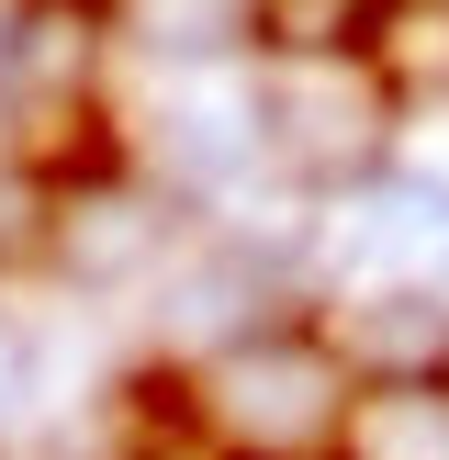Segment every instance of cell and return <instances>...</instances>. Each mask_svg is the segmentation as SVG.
<instances>
[{
	"label": "cell",
	"mask_w": 449,
	"mask_h": 460,
	"mask_svg": "<svg viewBox=\"0 0 449 460\" xmlns=\"http://www.w3.org/2000/svg\"><path fill=\"white\" fill-rule=\"evenodd\" d=\"M393 0H247V45L259 67H304V57H371Z\"/></svg>",
	"instance_id": "cell-6"
},
{
	"label": "cell",
	"mask_w": 449,
	"mask_h": 460,
	"mask_svg": "<svg viewBox=\"0 0 449 460\" xmlns=\"http://www.w3.org/2000/svg\"><path fill=\"white\" fill-rule=\"evenodd\" d=\"M326 304L337 314H314V326L359 394L371 382H449V292H326Z\"/></svg>",
	"instance_id": "cell-5"
},
{
	"label": "cell",
	"mask_w": 449,
	"mask_h": 460,
	"mask_svg": "<svg viewBox=\"0 0 449 460\" xmlns=\"http://www.w3.org/2000/svg\"><path fill=\"white\" fill-rule=\"evenodd\" d=\"M90 12H112V0H90Z\"/></svg>",
	"instance_id": "cell-8"
},
{
	"label": "cell",
	"mask_w": 449,
	"mask_h": 460,
	"mask_svg": "<svg viewBox=\"0 0 449 460\" xmlns=\"http://www.w3.org/2000/svg\"><path fill=\"white\" fill-rule=\"evenodd\" d=\"M404 102L371 79V57H304L259 67V146L269 180H292L304 202H348L359 180H382L404 157Z\"/></svg>",
	"instance_id": "cell-3"
},
{
	"label": "cell",
	"mask_w": 449,
	"mask_h": 460,
	"mask_svg": "<svg viewBox=\"0 0 449 460\" xmlns=\"http://www.w3.org/2000/svg\"><path fill=\"white\" fill-rule=\"evenodd\" d=\"M180 247H191V202H169L135 157H90L67 180H34V259L79 304H112L135 281L157 292V270Z\"/></svg>",
	"instance_id": "cell-2"
},
{
	"label": "cell",
	"mask_w": 449,
	"mask_h": 460,
	"mask_svg": "<svg viewBox=\"0 0 449 460\" xmlns=\"http://www.w3.org/2000/svg\"><path fill=\"white\" fill-rule=\"evenodd\" d=\"M337 460H449V382H371L337 427Z\"/></svg>",
	"instance_id": "cell-7"
},
{
	"label": "cell",
	"mask_w": 449,
	"mask_h": 460,
	"mask_svg": "<svg viewBox=\"0 0 449 460\" xmlns=\"http://www.w3.org/2000/svg\"><path fill=\"white\" fill-rule=\"evenodd\" d=\"M348 404H359V382H348V359L326 349L314 314H269V326L224 337L214 359L180 371V416L224 460H337Z\"/></svg>",
	"instance_id": "cell-1"
},
{
	"label": "cell",
	"mask_w": 449,
	"mask_h": 460,
	"mask_svg": "<svg viewBox=\"0 0 449 460\" xmlns=\"http://www.w3.org/2000/svg\"><path fill=\"white\" fill-rule=\"evenodd\" d=\"M337 292H449V169H382L337 202Z\"/></svg>",
	"instance_id": "cell-4"
}]
</instances>
